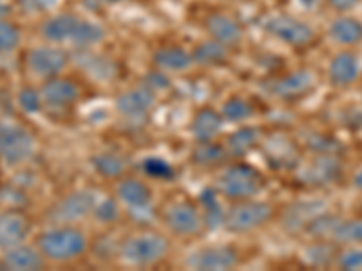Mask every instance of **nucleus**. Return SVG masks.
Instances as JSON below:
<instances>
[{
    "mask_svg": "<svg viewBox=\"0 0 362 271\" xmlns=\"http://www.w3.org/2000/svg\"><path fill=\"white\" fill-rule=\"evenodd\" d=\"M42 37L51 44H74L89 47L103 40L105 31L100 24L74 15H54L42 24Z\"/></svg>",
    "mask_w": 362,
    "mask_h": 271,
    "instance_id": "f257e3e1",
    "label": "nucleus"
},
{
    "mask_svg": "<svg viewBox=\"0 0 362 271\" xmlns=\"http://www.w3.org/2000/svg\"><path fill=\"white\" fill-rule=\"evenodd\" d=\"M38 250L45 260L69 263L78 259L87 250V237L73 226H58L42 231L38 237Z\"/></svg>",
    "mask_w": 362,
    "mask_h": 271,
    "instance_id": "f03ea898",
    "label": "nucleus"
},
{
    "mask_svg": "<svg viewBox=\"0 0 362 271\" xmlns=\"http://www.w3.org/2000/svg\"><path fill=\"white\" fill-rule=\"evenodd\" d=\"M167 251H169V243L163 235L144 231L125 241L122 246V259L132 266H151L163 260Z\"/></svg>",
    "mask_w": 362,
    "mask_h": 271,
    "instance_id": "7ed1b4c3",
    "label": "nucleus"
},
{
    "mask_svg": "<svg viewBox=\"0 0 362 271\" xmlns=\"http://www.w3.org/2000/svg\"><path fill=\"white\" fill-rule=\"evenodd\" d=\"M218 186L230 199H250L263 190V176L254 167L234 164L219 176Z\"/></svg>",
    "mask_w": 362,
    "mask_h": 271,
    "instance_id": "20e7f679",
    "label": "nucleus"
},
{
    "mask_svg": "<svg viewBox=\"0 0 362 271\" xmlns=\"http://www.w3.org/2000/svg\"><path fill=\"white\" fill-rule=\"evenodd\" d=\"M35 138L28 128L15 124L0 125V157L9 167L22 164L33 156Z\"/></svg>",
    "mask_w": 362,
    "mask_h": 271,
    "instance_id": "39448f33",
    "label": "nucleus"
},
{
    "mask_svg": "<svg viewBox=\"0 0 362 271\" xmlns=\"http://www.w3.org/2000/svg\"><path fill=\"white\" fill-rule=\"evenodd\" d=\"M272 217V206L261 201H243L232 206L225 214V228L234 234H247V231L261 228Z\"/></svg>",
    "mask_w": 362,
    "mask_h": 271,
    "instance_id": "423d86ee",
    "label": "nucleus"
},
{
    "mask_svg": "<svg viewBox=\"0 0 362 271\" xmlns=\"http://www.w3.org/2000/svg\"><path fill=\"white\" fill-rule=\"evenodd\" d=\"M264 28H267L272 37H276L279 42L292 45V47H305L315 37L313 29L306 22L297 20V18L288 17V15L268 18Z\"/></svg>",
    "mask_w": 362,
    "mask_h": 271,
    "instance_id": "0eeeda50",
    "label": "nucleus"
},
{
    "mask_svg": "<svg viewBox=\"0 0 362 271\" xmlns=\"http://www.w3.org/2000/svg\"><path fill=\"white\" fill-rule=\"evenodd\" d=\"M98 198L96 193L89 192V190H78V192L69 193L67 198H64L62 201L57 203L53 210H51V219L60 224L64 222H74L80 221V219L87 217L89 214H93Z\"/></svg>",
    "mask_w": 362,
    "mask_h": 271,
    "instance_id": "6e6552de",
    "label": "nucleus"
},
{
    "mask_svg": "<svg viewBox=\"0 0 362 271\" xmlns=\"http://www.w3.org/2000/svg\"><path fill=\"white\" fill-rule=\"evenodd\" d=\"M165 224L173 234L189 237L202 230L203 217L192 203L177 201L173 203L165 212Z\"/></svg>",
    "mask_w": 362,
    "mask_h": 271,
    "instance_id": "1a4fd4ad",
    "label": "nucleus"
},
{
    "mask_svg": "<svg viewBox=\"0 0 362 271\" xmlns=\"http://www.w3.org/2000/svg\"><path fill=\"white\" fill-rule=\"evenodd\" d=\"M238 264V253L230 246H205L190 253L187 266L199 271L232 270Z\"/></svg>",
    "mask_w": 362,
    "mask_h": 271,
    "instance_id": "9d476101",
    "label": "nucleus"
},
{
    "mask_svg": "<svg viewBox=\"0 0 362 271\" xmlns=\"http://www.w3.org/2000/svg\"><path fill=\"white\" fill-rule=\"evenodd\" d=\"M67 66V54L57 47L42 45L35 47L28 53V67L29 71L38 76V78H54L62 73Z\"/></svg>",
    "mask_w": 362,
    "mask_h": 271,
    "instance_id": "9b49d317",
    "label": "nucleus"
},
{
    "mask_svg": "<svg viewBox=\"0 0 362 271\" xmlns=\"http://www.w3.org/2000/svg\"><path fill=\"white\" fill-rule=\"evenodd\" d=\"M31 231L28 217L21 212H2L0 214V250H9L13 246H18L28 239Z\"/></svg>",
    "mask_w": 362,
    "mask_h": 271,
    "instance_id": "f8f14e48",
    "label": "nucleus"
},
{
    "mask_svg": "<svg viewBox=\"0 0 362 271\" xmlns=\"http://www.w3.org/2000/svg\"><path fill=\"white\" fill-rule=\"evenodd\" d=\"M154 90L151 87H136V89L125 90L124 95L116 98V111L125 118H141L147 114L154 105Z\"/></svg>",
    "mask_w": 362,
    "mask_h": 271,
    "instance_id": "ddd939ff",
    "label": "nucleus"
},
{
    "mask_svg": "<svg viewBox=\"0 0 362 271\" xmlns=\"http://www.w3.org/2000/svg\"><path fill=\"white\" fill-rule=\"evenodd\" d=\"M313 85H315V76L310 71H296L272 83L270 90L277 98L290 100L308 95Z\"/></svg>",
    "mask_w": 362,
    "mask_h": 271,
    "instance_id": "4468645a",
    "label": "nucleus"
},
{
    "mask_svg": "<svg viewBox=\"0 0 362 271\" xmlns=\"http://www.w3.org/2000/svg\"><path fill=\"white\" fill-rule=\"evenodd\" d=\"M80 96L76 83L64 78H49L42 87V100L49 107H69Z\"/></svg>",
    "mask_w": 362,
    "mask_h": 271,
    "instance_id": "2eb2a0df",
    "label": "nucleus"
},
{
    "mask_svg": "<svg viewBox=\"0 0 362 271\" xmlns=\"http://www.w3.org/2000/svg\"><path fill=\"white\" fill-rule=\"evenodd\" d=\"M358 73H361L358 58L354 53H350V51L335 54L328 67L329 80L337 87H346L354 83L358 78Z\"/></svg>",
    "mask_w": 362,
    "mask_h": 271,
    "instance_id": "dca6fc26",
    "label": "nucleus"
},
{
    "mask_svg": "<svg viewBox=\"0 0 362 271\" xmlns=\"http://www.w3.org/2000/svg\"><path fill=\"white\" fill-rule=\"evenodd\" d=\"M206 31L210 37L221 42L223 45H235L243 38V29L239 22L223 13H214L206 18Z\"/></svg>",
    "mask_w": 362,
    "mask_h": 271,
    "instance_id": "f3484780",
    "label": "nucleus"
},
{
    "mask_svg": "<svg viewBox=\"0 0 362 271\" xmlns=\"http://www.w3.org/2000/svg\"><path fill=\"white\" fill-rule=\"evenodd\" d=\"M4 266L6 270H42L45 264L44 255L40 253V250L33 246H28V244H18V246H13L9 250H6L4 255Z\"/></svg>",
    "mask_w": 362,
    "mask_h": 271,
    "instance_id": "a211bd4d",
    "label": "nucleus"
},
{
    "mask_svg": "<svg viewBox=\"0 0 362 271\" xmlns=\"http://www.w3.org/2000/svg\"><path fill=\"white\" fill-rule=\"evenodd\" d=\"M118 199L131 210H147L153 201V190L138 179H125L118 185Z\"/></svg>",
    "mask_w": 362,
    "mask_h": 271,
    "instance_id": "6ab92c4d",
    "label": "nucleus"
},
{
    "mask_svg": "<svg viewBox=\"0 0 362 271\" xmlns=\"http://www.w3.org/2000/svg\"><path fill=\"white\" fill-rule=\"evenodd\" d=\"M341 172V164L332 154H322L315 157L313 163L303 174V179L310 185H328Z\"/></svg>",
    "mask_w": 362,
    "mask_h": 271,
    "instance_id": "aec40b11",
    "label": "nucleus"
},
{
    "mask_svg": "<svg viewBox=\"0 0 362 271\" xmlns=\"http://www.w3.org/2000/svg\"><path fill=\"white\" fill-rule=\"evenodd\" d=\"M221 128L223 116L212 109H202L198 114L194 116L192 125H190V131L198 141L214 140L216 136L221 132Z\"/></svg>",
    "mask_w": 362,
    "mask_h": 271,
    "instance_id": "412c9836",
    "label": "nucleus"
},
{
    "mask_svg": "<svg viewBox=\"0 0 362 271\" xmlns=\"http://www.w3.org/2000/svg\"><path fill=\"white\" fill-rule=\"evenodd\" d=\"M194 58L192 53H189L183 47H163V49L156 51L154 54V64L160 67L161 71H187L190 66H192Z\"/></svg>",
    "mask_w": 362,
    "mask_h": 271,
    "instance_id": "4be33fe9",
    "label": "nucleus"
},
{
    "mask_svg": "<svg viewBox=\"0 0 362 271\" xmlns=\"http://www.w3.org/2000/svg\"><path fill=\"white\" fill-rule=\"evenodd\" d=\"M329 37L337 44L355 45L362 42V22L351 17H341L329 28Z\"/></svg>",
    "mask_w": 362,
    "mask_h": 271,
    "instance_id": "5701e85b",
    "label": "nucleus"
},
{
    "mask_svg": "<svg viewBox=\"0 0 362 271\" xmlns=\"http://www.w3.org/2000/svg\"><path fill=\"white\" fill-rule=\"evenodd\" d=\"M194 62L202 64V66H218V64L226 60V45H223L218 40H206L194 49L192 53Z\"/></svg>",
    "mask_w": 362,
    "mask_h": 271,
    "instance_id": "b1692460",
    "label": "nucleus"
},
{
    "mask_svg": "<svg viewBox=\"0 0 362 271\" xmlns=\"http://www.w3.org/2000/svg\"><path fill=\"white\" fill-rule=\"evenodd\" d=\"M199 203H202L203 210H205V219H203V222H206V226H209L210 230H214V228L221 226L223 221H225V212H223L221 203H219L216 190H203V192L199 193Z\"/></svg>",
    "mask_w": 362,
    "mask_h": 271,
    "instance_id": "393cba45",
    "label": "nucleus"
},
{
    "mask_svg": "<svg viewBox=\"0 0 362 271\" xmlns=\"http://www.w3.org/2000/svg\"><path fill=\"white\" fill-rule=\"evenodd\" d=\"M257 131L252 127H241L235 132H232L226 140V150L234 156H245L248 150H252L255 143H257Z\"/></svg>",
    "mask_w": 362,
    "mask_h": 271,
    "instance_id": "a878e982",
    "label": "nucleus"
},
{
    "mask_svg": "<svg viewBox=\"0 0 362 271\" xmlns=\"http://www.w3.org/2000/svg\"><path fill=\"white\" fill-rule=\"evenodd\" d=\"M325 206L321 203H300L296 205L286 215V226L288 228H306L310 221L322 214Z\"/></svg>",
    "mask_w": 362,
    "mask_h": 271,
    "instance_id": "bb28decb",
    "label": "nucleus"
},
{
    "mask_svg": "<svg viewBox=\"0 0 362 271\" xmlns=\"http://www.w3.org/2000/svg\"><path fill=\"white\" fill-rule=\"evenodd\" d=\"M93 167L100 176L107 177V179H115L125 172V159L115 152H102L98 156L93 157Z\"/></svg>",
    "mask_w": 362,
    "mask_h": 271,
    "instance_id": "cd10ccee",
    "label": "nucleus"
},
{
    "mask_svg": "<svg viewBox=\"0 0 362 271\" xmlns=\"http://www.w3.org/2000/svg\"><path fill=\"white\" fill-rule=\"evenodd\" d=\"M255 109L252 107L250 103L245 98H238V96L226 100L221 109L223 119H228V121H234V124H239V121H245V119L252 118Z\"/></svg>",
    "mask_w": 362,
    "mask_h": 271,
    "instance_id": "c85d7f7f",
    "label": "nucleus"
},
{
    "mask_svg": "<svg viewBox=\"0 0 362 271\" xmlns=\"http://www.w3.org/2000/svg\"><path fill=\"white\" fill-rule=\"evenodd\" d=\"M329 237H334L337 243H362V219L339 221Z\"/></svg>",
    "mask_w": 362,
    "mask_h": 271,
    "instance_id": "c756f323",
    "label": "nucleus"
},
{
    "mask_svg": "<svg viewBox=\"0 0 362 271\" xmlns=\"http://www.w3.org/2000/svg\"><path fill=\"white\" fill-rule=\"evenodd\" d=\"M226 148L221 147L218 143H212L210 141H199V145L194 148L192 159L199 164H210V163H218L225 157Z\"/></svg>",
    "mask_w": 362,
    "mask_h": 271,
    "instance_id": "7c9ffc66",
    "label": "nucleus"
},
{
    "mask_svg": "<svg viewBox=\"0 0 362 271\" xmlns=\"http://www.w3.org/2000/svg\"><path fill=\"white\" fill-rule=\"evenodd\" d=\"M21 31L15 24L0 18V53H11L21 44Z\"/></svg>",
    "mask_w": 362,
    "mask_h": 271,
    "instance_id": "2f4dec72",
    "label": "nucleus"
},
{
    "mask_svg": "<svg viewBox=\"0 0 362 271\" xmlns=\"http://www.w3.org/2000/svg\"><path fill=\"white\" fill-rule=\"evenodd\" d=\"M306 259L315 266H328L335 259V248L328 243L313 244L306 251Z\"/></svg>",
    "mask_w": 362,
    "mask_h": 271,
    "instance_id": "473e14b6",
    "label": "nucleus"
},
{
    "mask_svg": "<svg viewBox=\"0 0 362 271\" xmlns=\"http://www.w3.org/2000/svg\"><path fill=\"white\" fill-rule=\"evenodd\" d=\"M18 105L24 112L28 114H37L42 111V105H44V100H42V92L31 89V87H25L18 92Z\"/></svg>",
    "mask_w": 362,
    "mask_h": 271,
    "instance_id": "72a5a7b5",
    "label": "nucleus"
},
{
    "mask_svg": "<svg viewBox=\"0 0 362 271\" xmlns=\"http://www.w3.org/2000/svg\"><path fill=\"white\" fill-rule=\"evenodd\" d=\"M144 170L147 176L154 177V179H173L174 169L167 161L160 159V157H148L144 161Z\"/></svg>",
    "mask_w": 362,
    "mask_h": 271,
    "instance_id": "f704fd0d",
    "label": "nucleus"
},
{
    "mask_svg": "<svg viewBox=\"0 0 362 271\" xmlns=\"http://www.w3.org/2000/svg\"><path fill=\"white\" fill-rule=\"evenodd\" d=\"M93 214L102 222H115L119 217V206L115 199H102L96 203Z\"/></svg>",
    "mask_w": 362,
    "mask_h": 271,
    "instance_id": "c9c22d12",
    "label": "nucleus"
},
{
    "mask_svg": "<svg viewBox=\"0 0 362 271\" xmlns=\"http://www.w3.org/2000/svg\"><path fill=\"white\" fill-rule=\"evenodd\" d=\"M339 267L346 271L351 270H362V250L361 248H350L344 253H341L337 260Z\"/></svg>",
    "mask_w": 362,
    "mask_h": 271,
    "instance_id": "e433bc0d",
    "label": "nucleus"
},
{
    "mask_svg": "<svg viewBox=\"0 0 362 271\" xmlns=\"http://www.w3.org/2000/svg\"><path fill=\"white\" fill-rule=\"evenodd\" d=\"M60 0H18V4L28 13H44L53 9Z\"/></svg>",
    "mask_w": 362,
    "mask_h": 271,
    "instance_id": "4c0bfd02",
    "label": "nucleus"
},
{
    "mask_svg": "<svg viewBox=\"0 0 362 271\" xmlns=\"http://www.w3.org/2000/svg\"><path fill=\"white\" fill-rule=\"evenodd\" d=\"M147 87H156V89H165V87H169V78L165 76L163 71H156V73H151L147 76Z\"/></svg>",
    "mask_w": 362,
    "mask_h": 271,
    "instance_id": "58836bf2",
    "label": "nucleus"
},
{
    "mask_svg": "<svg viewBox=\"0 0 362 271\" xmlns=\"http://www.w3.org/2000/svg\"><path fill=\"white\" fill-rule=\"evenodd\" d=\"M335 11H350L358 4V0H326Z\"/></svg>",
    "mask_w": 362,
    "mask_h": 271,
    "instance_id": "ea45409f",
    "label": "nucleus"
},
{
    "mask_svg": "<svg viewBox=\"0 0 362 271\" xmlns=\"http://www.w3.org/2000/svg\"><path fill=\"white\" fill-rule=\"evenodd\" d=\"M297 2H299V4L303 6L305 9H313V8H317V4H319L321 0H297Z\"/></svg>",
    "mask_w": 362,
    "mask_h": 271,
    "instance_id": "a19ab883",
    "label": "nucleus"
},
{
    "mask_svg": "<svg viewBox=\"0 0 362 271\" xmlns=\"http://www.w3.org/2000/svg\"><path fill=\"white\" fill-rule=\"evenodd\" d=\"M8 13H9L8 6H6L4 2H0V18H4L6 15H8Z\"/></svg>",
    "mask_w": 362,
    "mask_h": 271,
    "instance_id": "79ce46f5",
    "label": "nucleus"
},
{
    "mask_svg": "<svg viewBox=\"0 0 362 271\" xmlns=\"http://www.w3.org/2000/svg\"><path fill=\"white\" fill-rule=\"evenodd\" d=\"M355 186H357V188H362V169H361V172L355 176Z\"/></svg>",
    "mask_w": 362,
    "mask_h": 271,
    "instance_id": "37998d69",
    "label": "nucleus"
},
{
    "mask_svg": "<svg viewBox=\"0 0 362 271\" xmlns=\"http://www.w3.org/2000/svg\"><path fill=\"white\" fill-rule=\"evenodd\" d=\"M103 2H107V4H119V2H127V0H103Z\"/></svg>",
    "mask_w": 362,
    "mask_h": 271,
    "instance_id": "c03bdc74",
    "label": "nucleus"
},
{
    "mask_svg": "<svg viewBox=\"0 0 362 271\" xmlns=\"http://www.w3.org/2000/svg\"><path fill=\"white\" fill-rule=\"evenodd\" d=\"M0 270H6V266H4V263H0Z\"/></svg>",
    "mask_w": 362,
    "mask_h": 271,
    "instance_id": "a18cd8bd",
    "label": "nucleus"
},
{
    "mask_svg": "<svg viewBox=\"0 0 362 271\" xmlns=\"http://www.w3.org/2000/svg\"><path fill=\"white\" fill-rule=\"evenodd\" d=\"M0 2H4V0H0Z\"/></svg>",
    "mask_w": 362,
    "mask_h": 271,
    "instance_id": "49530a36",
    "label": "nucleus"
}]
</instances>
